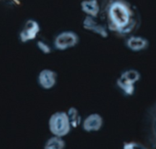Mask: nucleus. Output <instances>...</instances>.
I'll use <instances>...</instances> for the list:
<instances>
[{"label": "nucleus", "mask_w": 156, "mask_h": 149, "mask_svg": "<svg viewBox=\"0 0 156 149\" xmlns=\"http://www.w3.org/2000/svg\"><path fill=\"white\" fill-rule=\"evenodd\" d=\"M107 21L109 29L119 34H128L135 27L134 10L124 0L111 1L107 6Z\"/></svg>", "instance_id": "obj_1"}, {"label": "nucleus", "mask_w": 156, "mask_h": 149, "mask_svg": "<svg viewBox=\"0 0 156 149\" xmlns=\"http://www.w3.org/2000/svg\"><path fill=\"white\" fill-rule=\"evenodd\" d=\"M48 127L53 136L63 137L67 136L71 128L67 112L54 113L48 121Z\"/></svg>", "instance_id": "obj_2"}, {"label": "nucleus", "mask_w": 156, "mask_h": 149, "mask_svg": "<svg viewBox=\"0 0 156 149\" xmlns=\"http://www.w3.org/2000/svg\"><path fill=\"white\" fill-rule=\"evenodd\" d=\"M140 79L141 74L138 70L128 69L121 74L116 84L126 96H133L135 92V85Z\"/></svg>", "instance_id": "obj_3"}, {"label": "nucleus", "mask_w": 156, "mask_h": 149, "mask_svg": "<svg viewBox=\"0 0 156 149\" xmlns=\"http://www.w3.org/2000/svg\"><path fill=\"white\" fill-rule=\"evenodd\" d=\"M80 37L73 31H63L59 33L54 39V46L56 49L64 51L76 46L79 44Z\"/></svg>", "instance_id": "obj_4"}, {"label": "nucleus", "mask_w": 156, "mask_h": 149, "mask_svg": "<svg viewBox=\"0 0 156 149\" xmlns=\"http://www.w3.org/2000/svg\"><path fill=\"white\" fill-rule=\"evenodd\" d=\"M39 31H40L39 24L36 20L29 19L25 23L22 30L20 31L19 39L23 43L34 40L37 36Z\"/></svg>", "instance_id": "obj_5"}, {"label": "nucleus", "mask_w": 156, "mask_h": 149, "mask_svg": "<svg viewBox=\"0 0 156 149\" xmlns=\"http://www.w3.org/2000/svg\"><path fill=\"white\" fill-rule=\"evenodd\" d=\"M97 17H92L90 15H86L83 20V27L87 31H90L94 34L99 35L100 36L106 38L108 36V31L104 25L98 23L96 20Z\"/></svg>", "instance_id": "obj_6"}, {"label": "nucleus", "mask_w": 156, "mask_h": 149, "mask_svg": "<svg viewBox=\"0 0 156 149\" xmlns=\"http://www.w3.org/2000/svg\"><path fill=\"white\" fill-rule=\"evenodd\" d=\"M58 75L51 69H43L37 76V82L39 86L46 90L51 89L57 83Z\"/></svg>", "instance_id": "obj_7"}, {"label": "nucleus", "mask_w": 156, "mask_h": 149, "mask_svg": "<svg viewBox=\"0 0 156 149\" xmlns=\"http://www.w3.org/2000/svg\"><path fill=\"white\" fill-rule=\"evenodd\" d=\"M103 125V119L99 114H91L88 116L82 124L83 130L86 132H96L99 131Z\"/></svg>", "instance_id": "obj_8"}, {"label": "nucleus", "mask_w": 156, "mask_h": 149, "mask_svg": "<svg viewBox=\"0 0 156 149\" xmlns=\"http://www.w3.org/2000/svg\"><path fill=\"white\" fill-rule=\"evenodd\" d=\"M126 46L133 52H141L149 46V41L141 36H131L126 40Z\"/></svg>", "instance_id": "obj_9"}, {"label": "nucleus", "mask_w": 156, "mask_h": 149, "mask_svg": "<svg viewBox=\"0 0 156 149\" xmlns=\"http://www.w3.org/2000/svg\"><path fill=\"white\" fill-rule=\"evenodd\" d=\"M80 8L87 15L92 17H98L101 11L98 0H83L80 3Z\"/></svg>", "instance_id": "obj_10"}, {"label": "nucleus", "mask_w": 156, "mask_h": 149, "mask_svg": "<svg viewBox=\"0 0 156 149\" xmlns=\"http://www.w3.org/2000/svg\"><path fill=\"white\" fill-rule=\"evenodd\" d=\"M149 141L154 149H156V105L151 109L150 117H149Z\"/></svg>", "instance_id": "obj_11"}, {"label": "nucleus", "mask_w": 156, "mask_h": 149, "mask_svg": "<svg viewBox=\"0 0 156 149\" xmlns=\"http://www.w3.org/2000/svg\"><path fill=\"white\" fill-rule=\"evenodd\" d=\"M65 146L66 144L62 137L54 136L46 141L44 145V149H64Z\"/></svg>", "instance_id": "obj_12"}, {"label": "nucleus", "mask_w": 156, "mask_h": 149, "mask_svg": "<svg viewBox=\"0 0 156 149\" xmlns=\"http://www.w3.org/2000/svg\"><path fill=\"white\" fill-rule=\"evenodd\" d=\"M67 115H68V117H69L71 127L76 128L80 125L81 117H80V115L79 111L75 107H70L69 109V111L67 112Z\"/></svg>", "instance_id": "obj_13"}, {"label": "nucleus", "mask_w": 156, "mask_h": 149, "mask_svg": "<svg viewBox=\"0 0 156 149\" xmlns=\"http://www.w3.org/2000/svg\"><path fill=\"white\" fill-rule=\"evenodd\" d=\"M123 149H148L144 145L137 143V142H128L124 143Z\"/></svg>", "instance_id": "obj_14"}, {"label": "nucleus", "mask_w": 156, "mask_h": 149, "mask_svg": "<svg viewBox=\"0 0 156 149\" xmlns=\"http://www.w3.org/2000/svg\"><path fill=\"white\" fill-rule=\"evenodd\" d=\"M37 47L44 54H49L51 52V47L47 43H45L43 41H38L37 42Z\"/></svg>", "instance_id": "obj_15"}]
</instances>
